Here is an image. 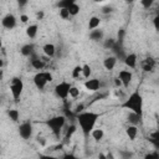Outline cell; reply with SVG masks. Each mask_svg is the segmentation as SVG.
I'll use <instances>...</instances> for the list:
<instances>
[{"mask_svg": "<svg viewBox=\"0 0 159 159\" xmlns=\"http://www.w3.org/2000/svg\"><path fill=\"white\" fill-rule=\"evenodd\" d=\"M101 114L99 113H96V112H87V111H82L80 113L76 114V119H77V123L80 124L83 134L87 137L89 135L91 130L94 128L97 120L99 119Z\"/></svg>", "mask_w": 159, "mask_h": 159, "instance_id": "cell-1", "label": "cell"}, {"mask_svg": "<svg viewBox=\"0 0 159 159\" xmlns=\"http://www.w3.org/2000/svg\"><path fill=\"white\" fill-rule=\"evenodd\" d=\"M122 108H125L133 113H137L139 116H143V97L140 92L137 89L129 94V97L120 104Z\"/></svg>", "mask_w": 159, "mask_h": 159, "instance_id": "cell-2", "label": "cell"}, {"mask_svg": "<svg viewBox=\"0 0 159 159\" xmlns=\"http://www.w3.org/2000/svg\"><path fill=\"white\" fill-rule=\"evenodd\" d=\"M45 123L56 137H60L61 130L66 124V117L65 116H55V117H51L50 119H47Z\"/></svg>", "mask_w": 159, "mask_h": 159, "instance_id": "cell-3", "label": "cell"}, {"mask_svg": "<svg viewBox=\"0 0 159 159\" xmlns=\"http://www.w3.org/2000/svg\"><path fill=\"white\" fill-rule=\"evenodd\" d=\"M22 91H24V82L20 77H14L10 82V92H11V96H12V99L15 102H19L21 94H22Z\"/></svg>", "mask_w": 159, "mask_h": 159, "instance_id": "cell-4", "label": "cell"}, {"mask_svg": "<svg viewBox=\"0 0 159 159\" xmlns=\"http://www.w3.org/2000/svg\"><path fill=\"white\" fill-rule=\"evenodd\" d=\"M52 80H53L52 75H51L50 72H47V71L39 72V73H36V75L34 76V83H35V86H36L39 89H43V88L46 87V84H47L48 82H51Z\"/></svg>", "mask_w": 159, "mask_h": 159, "instance_id": "cell-5", "label": "cell"}, {"mask_svg": "<svg viewBox=\"0 0 159 159\" xmlns=\"http://www.w3.org/2000/svg\"><path fill=\"white\" fill-rule=\"evenodd\" d=\"M32 132H34V129H32V124L30 120H26L19 125V134L25 140H27L32 137Z\"/></svg>", "mask_w": 159, "mask_h": 159, "instance_id": "cell-6", "label": "cell"}, {"mask_svg": "<svg viewBox=\"0 0 159 159\" xmlns=\"http://www.w3.org/2000/svg\"><path fill=\"white\" fill-rule=\"evenodd\" d=\"M70 87H71V84H70L68 82H66V81L60 82V83L56 84V87H55V93H56V96L60 97L61 99H66V98L68 97Z\"/></svg>", "mask_w": 159, "mask_h": 159, "instance_id": "cell-7", "label": "cell"}, {"mask_svg": "<svg viewBox=\"0 0 159 159\" xmlns=\"http://www.w3.org/2000/svg\"><path fill=\"white\" fill-rule=\"evenodd\" d=\"M118 78H119V81L122 82V86H123L124 88H127V87H129V84H130V82H132L133 73H132L129 70H122V71H119Z\"/></svg>", "mask_w": 159, "mask_h": 159, "instance_id": "cell-8", "label": "cell"}, {"mask_svg": "<svg viewBox=\"0 0 159 159\" xmlns=\"http://www.w3.org/2000/svg\"><path fill=\"white\" fill-rule=\"evenodd\" d=\"M1 25L2 27L7 29V30H11L16 26V17L12 15V14H6L2 19H1Z\"/></svg>", "mask_w": 159, "mask_h": 159, "instance_id": "cell-9", "label": "cell"}, {"mask_svg": "<svg viewBox=\"0 0 159 159\" xmlns=\"http://www.w3.org/2000/svg\"><path fill=\"white\" fill-rule=\"evenodd\" d=\"M101 81L98 78H89L84 82V87L87 91H91V92H97L98 89H101Z\"/></svg>", "mask_w": 159, "mask_h": 159, "instance_id": "cell-10", "label": "cell"}, {"mask_svg": "<svg viewBox=\"0 0 159 159\" xmlns=\"http://www.w3.org/2000/svg\"><path fill=\"white\" fill-rule=\"evenodd\" d=\"M112 50V52L114 53V56H116V58L117 60H124V57H125V52H124V48H123V43H119V42H117L116 41V43L113 45V47L111 48Z\"/></svg>", "mask_w": 159, "mask_h": 159, "instance_id": "cell-11", "label": "cell"}, {"mask_svg": "<svg viewBox=\"0 0 159 159\" xmlns=\"http://www.w3.org/2000/svg\"><path fill=\"white\" fill-rule=\"evenodd\" d=\"M137 61H138L137 53H128V55H125V57H124V60H123L124 65H125L127 67H129V68H135Z\"/></svg>", "mask_w": 159, "mask_h": 159, "instance_id": "cell-12", "label": "cell"}, {"mask_svg": "<svg viewBox=\"0 0 159 159\" xmlns=\"http://www.w3.org/2000/svg\"><path fill=\"white\" fill-rule=\"evenodd\" d=\"M30 63H31V66H32L35 70H42V68L45 67V62H43L40 57H37V56L35 55V52L30 56Z\"/></svg>", "mask_w": 159, "mask_h": 159, "instance_id": "cell-13", "label": "cell"}, {"mask_svg": "<svg viewBox=\"0 0 159 159\" xmlns=\"http://www.w3.org/2000/svg\"><path fill=\"white\" fill-rule=\"evenodd\" d=\"M20 52H21L22 56L30 57V56L35 52V45H34V43H25V45H22V47L20 48Z\"/></svg>", "mask_w": 159, "mask_h": 159, "instance_id": "cell-14", "label": "cell"}, {"mask_svg": "<svg viewBox=\"0 0 159 159\" xmlns=\"http://www.w3.org/2000/svg\"><path fill=\"white\" fill-rule=\"evenodd\" d=\"M116 63H117V58L116 56H108L103 60V66L106 70L108 71H112L114 67H116Z\"/></svg>", "mask_w": 159, "mask_h": 159, "instance_id": "cell-15", "label": "cell"}, {"mask_svg": "<svg viewBox=\"0 0 159 159\" xmlns=\"http://www.w3.org/2000/svg\"><path fill=\"white\" fill-rule=\"evenodd\" d=\"M125 134H127V137H128L130 140H134V139L137 138V134H138V128H137V125L129 124V125L125 128Z\"/></svg>", "mask_w": 159, "mask_h": 159, "instance_id": "cell-16", "label": "cell"}, {"mask_svg": "<svg viewBox=\"0 0 159 159\" xmlns=\"http://www.w3.org/2000/svg\"><path fill=\"white\" fill-rule=\"evenodd\" d=\"M42 51L47 57H53L56 53V46L53 43H46V45H43Z\"/></svg>", "mask_w": 159, "mask_h": 159, "instance_id": "cell-17", "label": "cell"}, {"mask_svg": "<svg viewBox=\"0 0 159 159\" xmlns=\"http://www.w3.org/2000/svg\"><path fill=\"white\" fill-rule=\"evenodd\" d=\"M89 39L92 40V41H99V40H102L103 39V30H101V29H93V30H91V32H89Z\"/></svg>", "mask_w": 159, "mask_h": 159, "instance_id": "cell-18", "label": "cell"}, {"mask_svg": "<svg viewBox=\"0 0 159 159\" xmlns=\"http://www.w3.org/2000/svg\"><path fill=\"white\" fill-rule=\"evenodd\" d=\"M89 134L92 135V138H93L96 142H99V140L103 139V137H104V132H103V129H101V128H93Z\"/></svg>", "mask_w": 159, "mask_h": 159, "instance_id": "cell-19", "label": "cell"}, {"mask_svg": "<svg viewBox=\"0 0 159 159\" xmlns=\"http://www.w3.org/2000/svg\"><path fill=\"white\" fill-rule=\"evenodd\" d=\"M127 119H128V123H129V124H134V125H137V124L140 123L142 116H139V114H137V113H133V112H129Z\"/></svg>", "mask_w": 159, "mask_h": 159, "instance_id": "cell-20", "label": "cell"}, {"mask_svg": "<svg viewBox=\"0 0 159 159\" xmlns=\"http://www.w3.org/2000/svg\"><path fill=\"white\" fill-rule=\"evenodd\" d=\"M37 30H39L37 24H32V25L27 26V29H26V35H27V37H30V39H35L36 35H37Z\"/></svg>", "mask_w": 159, "mask_h": 159, "instance_id": "cell-21", "label": "cell"}, {"mask_svg": "<svg viewBox=\"0 0 159 159\" xmlns=\"http://www.w3.org/2000/svg\"><path fill=\"white\" fill-rule=\"evenodd\" d=\"M101 24V19L98 16H92L89 17V21H88V29L89 30H93V29H97Z\"/></svg>", "mask_w": 159, "mask_h": 159, "instance_id": "cell-22", "label": "cell"}, {"mask_svg": "<svg viewBox=\"0 0 159 159\" xmlns=\"http://www.w3.org/2000/svg\"><path fill=\"white\" fill-rule=\"evenodd\" d=\"M155 66V61L153 58H147L145 61H143V70L145 72H149L153 70V67Z\"/></svg>", "mask_w": 159, "mask_h": 159, "instance_id": "cell-23", "label": "cell"}, {"mask_svg": "<svg viewBox=\"0 0 159 159\" xmlns=\"http://www.w3.org/2000/svg\"><path fill=\"white\" fill-rule=\"evenodd\" d=\"M67 10H68V12H70V16H76V15L80 14L81 7H80V5H78L77 2H73L72 5H70V6L67 7Z\"/></svg>", "mask_w": 159, "mask_h": 159, "instance_id": "cell-24", "label": "cell"}, {"mask_svg": "<svg viewBox=\"0 0 159 159\" xmlns=\"http://www.w3.org/2000/svg\"><path fill=\"white\" fill-rule=\"evenodd\" d=\"M7 116H9V118H10L12 122H17V120H19V117H20V113H19L17 109L12 108V109H9V111H7Z\"/></svg>", "mask_w": 159, "mask_h": 159, "instance_id": "cell-25", "label": "cell"}, {"mask_svg": "<svg viewBox=\"0 0 159 159\" xmlns=\"http://www.w3.org/2000/svg\"><path fill=\"white\" fill-rule=\"evenodd\" d=\"M91 73H92V68H91V66L87 65V63L83 65V66H82V76H83L84 78H89Z\"/></svg>", "mask_w": 159, "mask_h": 159, "instance_id": "cell-26", "label": "cell"}, {"mask_svg": "<svg viewBox=\"0 0 159 159\" xmlns=\"http://www.w3.org/2000/svg\"><path fill=\"white\" fill-rule=\"evenodd\" d=\"M73 2H76V0H60L58 2H57V6H58V9H61V7H68L70 5H72Z\"/></svg>", "mask_w": 159, "mask_h": 159, "instance_id": "cell-27", "label": "cell"}, {"mask_svg": "<svg viewBox=\"0 0 159 159\" xmlns=\"http://www.w3.org/2000/svg\"><path fill=\"white\" fill-rule=\"evenodd\" d=\"M58 15H60V17L63 19V20H67V19L70 17V12H68V10H67L66 7H61V9L58 10Z\"/></svg>", "mask_w": 159, "mask_h": 159, "instance_id": "cell-28", "label": "cell"}, {"mask_svg": "<svg viewBox=\"0 0 159 159\" xmlns=\"http://www.w3.org/2000/svg\"><path fill=\"white\" fill-rule=\"evenodd\" d=\"M124 36H125V30H124V29H119L118 32H117V42L123 43V41H124Z\"/></svg>", "mask_w": 159, "mask_h": 159, "instance_id": "cell-29", "label": "cell"}, {"mask_svg": "<svg viewBox=\"0 0 159 159\" xmlns=\"http://www.w3.org/2000/svg\"><path fill=\"white\" fill-rule=\"evenodd\" d=\"M114 43H116V40H114V39H107V40H104V42H103V47H104L106 50H111Z\"/></svg>", "mask_w": 159, "mask_h": 159, "instance_id": "cell-30", "label": "cell"}, {"mask_svg": "<svg viewBox=\"0 0 159 159\" xmlns=\"http://www.w3.org/2000/svg\"><path fill=\"white\" fill-rule=\"evenodd\" d=\"M68 96H71V97H73V98L78 97V96H80V89H78L76 86H71V87H70V91H68Z\"/></svg>", "mask_w": 159, "mask_h": 159, "instance_id": "cell-31", "label": "cell"}, {"mask_svg": "<svg viewBox=\"0 0 159 159\" xmlns=\"http://www.w3.org/2000/svg\"><path fill=\"white\" fill-rule=\"evenodd\" d=\"M82 73V66H75V68L72 70V78H78L80 75Z\"/></svg>", "mask_w": 159, "mask_h": 159, "instance_id": "cell-32", "label": "cell"}, {"mask_svg": "<svg viewBox=\"0 0 159 159\" xmlns=\"http://www.w3.org/2000/svg\"><path fill=\"white\" fill-rule=\"evenodd\" d=\"M75 132H76V125H75V124H71V125L67 128V132H66V135H65V138H66V139H70Z\"/></svg>", "mask_w": 159, "mask_h": 159, "instance_id": "cell-33", "label": "cell"}, {"mask_svg": "<svg viewBox=\"0 0 159 159\" xmlns=\"http://www.w3.org/2000/svg\"><path fill=\"white\" fill-rule=\"evenodd\" d=\"M155 0H140V5L144 7V9H150L153 6Z\"/></svg>", "mask_w": 159, "mask_h": 159, "instance_id": "cell-34", "label": "cell"}, {"mask_svg": "<svg viewBox=\"0 0 159 159\" xmlns=\"http://www.w3.org/2000/svg\"><path fill=\"white\" fill-rule=\"evenodd\" d=\"M158 159L159 158V153L158 152H155V153H150V154H147L145 155V159Z\"/></svg>", "mask_w": 159, "mask_h": 159, "instance_id": "cell-35", "label": "cell"}, {"mask_svg": "<svg viewBox=\"0 0 159 159\" xmlns=\"http://www.w3.org/2000/svg\"><path fill=\"white\" fill-rule=\"evenodd\" d=\"M84 109V104L83 103H80L77 107H76V109H75V114H77V113H80V112H82Z\"/></svg>", "mask_w": 159, "mask_h": 159, "instance_id": "cell-36", "label": "cell"}, {"mask_svg": "<svg viewBox=\"0 0 159 159\" xmlns=\"http://www.w3.org/2000/svg\"><path fill=\"white\" fill-rule=\"evenodd\" d=\"M113 11V9L111 7V6H104V7H102V12L103 14H111Z\"/></svg>", "mask_w": 159, "mask_h": 159, "instance_id": "cell-37", "label": "cell"}, {"mask_svg": "<svg viewBox=\"0 0 159 159\" xmlns=\"http://www.w3.org/2000/svg\"><path fill=\"white\" fill-rule=\"evenodd\" d=\"M153 22H154V29L155 30H159V16H155L153 19Z\"/></svg>", "mask_w": 159, "mask_h": 159, "instance_id": "cell-38", "label": "cell"}, {"mask_svg": "<svg viewBox=\"0 0 159 159\" xmlns=\"http://www.w3.org/2000/svg\"><path fill=\"white\" fill-rule=\"evenodd\" d=\"M17 1V5L20 6V7H24L27 2H29V0H16Z\"/></svg>", "mask_w": 159, "mask_h": 159, "instance_id": "cell-39", "label": "cell"}, {"mask_svg": "<svg viewBox=\"0 0 159 159\" xmlns=\"http://www.w3.org/2000/svg\"><path fill=\"white\" fill-rule=\"evenodd\" d=\"M20 20H21V22L26 24V22L29 21V16H27V15H20Z\"/></svg>", "mask_w": 159, "mask_h": 159, "instance_id": "cell-40", "label": "cell"}, {"mask_svg": "<svg viewBox=\"0 0 159 159\" xmlns=\"http://www.w3.org/2000/svg\"><path fill=\"white\" fill-rule=\"evenodd\" d=\"M113 81H114V84H116V87H120V86H122V82L119 81V78H118V77L113 78Z\"/></svg>", "mask_w": 159, "mask_h": 159, "instance_id": "cell-41", "label": "cell"}, {"mask_svg": "<svg viewBox=\"0 0 159 159\" xmlns=\"http://www.w3.org/2000/svg\"><path fill=\"white\" fill-rule=\"evenodd\" d=\"M42 17H43V12H42V11H40V12L37 14V20H41Z\"/></svg>", "mask_w": 159, "mask_h": 159, "instance_id": "cell-42", "label": "cell"}, {"mask_svg": "<svg viewBox=\"0 0 159 159\" xmlns=\"http://www.w3.org/2000/svg\"><path fill=\"white\" fill-rule=\"evenodd\" d=\"M4 78V70L2 68H0V81Z\"/></svg>", "mask_w": 159, "mask_h": 159, "instance_id": "cell-43", "label": "cell"}, {"mask_svg": "<svg viewBox=\"0 0 159 159\" xmlns=\"http://www.w3.org/2000/svg\"><path fill=\"white\" fill-rule=\"evenodd\" d=\"M39 143H41V144L43 145V144H45V140H43L42 138H39Z\"/></svg>", "mask_w": 159, "mask_h": 159, "instance_id": "cell-44", "label": "cell"}, {"mask_svg": "<svg viewBox=\"0 0 159 159\" xmlns=\"http://www.w3.org/2000/svg\"><path fill=\"white\" fill-rule=\"evenodd\" d=\"M124 1H125L127 4H133V2L135 1V0H124Z\"/></svg>", "mask_w": 159, "mask_h": 159, "instance_id": "cell-45", "label": "cell"}, {"mask_svg": "<svg viewBox=\"0 0 159 159\" xmlns=\"http://www.w3.org/2000/svg\"><path fill=\"white\" fill-rule=\"evenodd\" d=\"M2 66H4V61L0 58V68H2Z\"/></svg>", "mask_w": 159, "mask_h": 159, "instance_id": "cell-46", "label": "cell"}, {"mask_svg": "<svg viewBox=\"0 0 159 159\" xmlns=\"http://www.w3.org/2000/svg\"><path fill=\"white\" fill-rule=\"evenodd\" d=\"M93 1H94V2H103L104 0H93Z\"/></svg>", "mask_w": 159, "mask_h": 159, "instance_id": "cell-47", "label": "cell"}, {"mask_svg": "<svg viewBox=\"0 0 159 159\" xmlns=\"http://www.w3.org/2000/svg\"><path fill=\"white\" fill-rule=\"evenodd\" d=\"M1 46H2V42H1V40H0V48H1Z\"/></svg>", "mask_w": 159, "mask_h": 159, "instance_id": "cell-48", "label": "cell"}]
</instances>
